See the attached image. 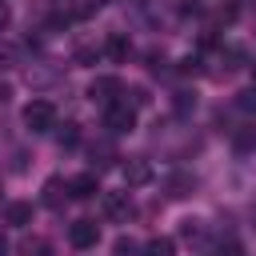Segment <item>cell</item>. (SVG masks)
<instances>
[{
	"label": "cell",
	"instance_id": "5",
	"mask_svg": "<svg viewBox=\"0 0 256 256\" xmlns=\"http://www.w3.org/2000/svg\"><path fill=\"white\" fill-rule=\"evenodd\" d=\"M104 216L108 220H124L128 224V216H132V200H128V192H104Z\"/></svg>",
	"mask_w": 256,
	"mask_h": 256
},
{
	"label": "cell",
	"instance_id": "20",
	"mask_svg": "<svg viewBox=\"0 0 256 256\" xmlns=\"http://www.w3.org/2000/svg\"><path fill=\"white\" fill-rule=\"evenodd\" d=\"M8 24H12V8H8V4H4V0H0V32H4V28H8Z\"/></svg>",
	"mask_w": 256,
	"mask_h": 256
},
{
	"label": "cell",
	"instance_id": "12",
	"mask_svg": "<svg viewBox=\"0 0 256 256\" xmlns=\"http://www.w3.org/2000/svg\"><path fill=\"white\" fill-rule=\"evenodd\" d=\"M92 160H96V168H108V164L116 160V152H112V144H108V140H100V144H92Z\"/></svg>",
	"mask_w": 256,
	"mask_h": 256
},
{
	"label": "cell",
	"instance_id": "2",
	"mask_svg": "<svg viewBox=\"0 0 256 256\" xmlns=\"http://www.w3.org/2000/svg\"><path fill=\"white\" fill-rule=\"evenodd\" d=\"M24 128L28 132H52L56 128V104L52 100H32L24 108Z\"/></svg>",
	"mask_w": 256,
	"mask_h": 256
},
{
	"label": "cell",
	"instance_id": "21",
	"mask_svg": "<svg viewBox=\"0 0 256 256\" xmlns=\"http://www.w3.org/2000/svg\"><path fill=\"white\" fill-rule=\"evenodd\" d=\"M180 12H200V4L196 0H180Z\"/></svg>",
	"mask_w": 256,
	"mask_h": 256
},
{
	"label": "cell",
	"instance_id": "17",
	"mask_svg": "<svg viewBox=\"0 0 256 256\" xmlns=\"http://www.w3.org/2000/svg\"><path fill=\"white\" fill-rule=\"evenodd\" d=\"M180 232H184L188 240H200V236H204V228H200V220H184V224H180Z\"/></svg>",
	"mask_w": 256,
	"mask_h": 256
},
{
	"label": "cell",
	"instance_id": "1",
	"mask_svg": "<svg viewBox=\"0 0 256 256\" xmlns=\"http://www.w3.org/2000/svg\"><path fill=\"white\" fill-rule=\"evenodd\" d=\"M104 128H108L112 136L132 132V128H136V104H132L128 96H116L112 104H104Z\"/></svg>",
	"mask_w": 256,
	"mask_h": 256
},
{
	"label": "cell",
	"instance_id": "13",
	"mask_svg": "<svg viewBox=\"0 0 256 256\" xmlns=\"http://www.w3.org/2000/svg\"><path fill=\"white\" fill-rule=\"evenodd\" d=\"M104 52H108L112 60H124V56H128V40H124V36H108V44H104Z\"/></svg>",
	"mask_w": 256,
	"mask_h": 256
},
{
	"label": "cell",
	"instance_id": "23",
	"mask_svg": "<svg viewBox=\"0 0 256 256\" xmlns=\"http://www.w3.org/2000/svg\"><path fill=\"white\" fill-rule=\"evenodd\" d=\"M252 80H256V64H252Z\"/></svg>",
	"mask_w": 256,
	"mask_h": 256
},
{
	"label": "cell",
	"instance_id": "15",
	"mask_svg": "<svg viewBox=\"0 0 256 256\" xmlns=\"http://www.w3.org/2000/svg\"><path fill=\"white\" fill-rule=\"evenodd\" d=\"M56 140H60V148H72V144L80 140V128H76V124H64V128L56 132Z\"/></svg>",
	"mask_w": 256,
	"mask_h": 256
},
{
	"label": "cell",
	"instance_id": "6",
	"mask_svg": "<svg viewBox=\"0 0 256 256\" xmlns=\"http://www.w3.org/2000/svg\"><path fill=\"white\" fill-rule=\"evenodd\" d=\"M48 208H64V200H72V188H68V180L64 176H52V180H44V196H40Z\"/></svg>",
	"mask_w": 256,
	"mask_h": 256
},
{
	"label": "cell",
	"instance_id": "19",
	"mask_svg": "<svg viewBox=\"0 0 256 256\" xmlns=\"http://www.w3.org/2000/svg\"><path fill=\"white\" fill-rule=\"evenodd\" d=\"M116 256H136V244L120 236V240H116Z\"/></svg>",
	"mask_w": 256,
	"mask_h": 256
},
{
	"label": "cell",
	"instance_id": "7",
	"mask_svg": "<svg viewBox=\"0 0 256 256\" xmlns=\"http://www.w3.org/2000/svg\"><path fill=\"white\" fill-rule=\"evenodd\" d=\"M148 180H152V164H148V160L136 156V160L124 164V184H128V188H140V184H148Z\"/></svg>",
	"mask_w": 256,
	"mask_h": 256
},
{
	"label": "cell",
	"instance_id": "8",
	"mask_svg": "<svg viewBox=\"0 0 256 256\" xmlns=\"http://www.w3.org/2000/svg\"><path fill=\"white\" fill-rule=\"evenodd\" d=\"M68 188H72V200H88V196L100 192V180H96V172H80V176L68 180Z\"/></svg>",
	"mask_w": 256,
	"mask_h": 256
},
{
	"label": "cell",
	"instance_id": "11",
	"mask_svg": "<svg viewBox=\"0 0 256 256\" xmlns=\"http://www.w3.org/2000/svg\"><path fill=\"white\" fill-rule=\"evenodd\" d=\"M144 256H176V244L168 236H156V240L144 244Z\"/></svg>",
	"mask_w": 256,
	"mask_h": 256
},
{
	"label": "cell",
	"instance_id": "22",
	"mask_svg": "<svg viewBox=\"0 0 256 256\" xmlns=\"http://www.w3.org/2000/svg\"><path fill=\"white\" fill-rule=\"evenodd\" d=\"M4 252H8V240H4V232H0V256H4Z\"/></svg>",
	"mask_w": 256,
	"mask_h": 256
},
{
	"label": "cell",
	"instance_id": "9",
	"mask_svg": "<svg viewBox=\"0 0 256 256\" xmlns=\"http://www.w3.org/2000/svg\"><path fill=\"white\" fill-rule=\"evenodd\" d=\"M4 224H12V228H28V224H32V204H24V200L4 204Z\"/></svg>",
	"mask_w": 256,
	"mask_h": 256
},
{
	"label": "cell",
	"instance_id": "18",
	"mask_svg": "<svg viewBox=\"0 0 256 256\" xmlns=\"http://www.w3.org/2000/svg\"><path fill=\"white\" fill-rule=\"evenodd\" d=\"M252 140H256V132H252V128L236 132V148H252Z\"/></svg>",
	"mask_w": 256,
	"mask_h": 256
},
{
	"label": "cell",
	"instance_id": "10",
	"mask_svg": "<svg viewBox=\"0 0 256 256\" xmlns=\"http://www.w3.org/2000/svg\"><path fill=\"white\" fill-rule=\"evenodd\" d=\"M16 256H52V244L44 236H24L16 244Z\"/></svg>",
	"mask_w": 256,
	"mask_h": 256
},
{
	"label": "cell",
	"instance_id": "4",
	"mask_svg": "<svg viewBox=\"0 0 256 256\" xmlns=\"http://www.w3.org/2000/svg\"><path fill=\"white\" fill-rule=\"evenodd\" d=\"M88 96H92V100H100V104H112L116 96H124V88H120V80H116V76H96V80L88 84Z\"/></svg>",
	"mask_w": 256,
	"mask_h": 256
},
{
	"label": "cell",
	"instance_id": "3",
	"mask_svg": "<svg viewBox=\"0 0 256 256\" xmlns=\"http://www.w3.org/2000/svg\"><path fill=\"white\" fill-rule=\"evenodd\" d=\"M96 240H100V224L96 220H72L68 224V244L72 248H96Z\"/></svg>",
	"mask_w": 256,
	"mask_h": 256
},
{
	"label": "cell",
	"instance_id": "14",
	"mask_svg": "<svg viewBox=\"0 0 256 256\" xmlns=\"http://www.w3.org/2000/svg\"><path fill=\"white\" fill-rule=\"evenodd\" d=\"M168 188H172V196H188V192L196 188V180H192V176H172Z\"/></svg>",
	"mask_w": 256,
	"mask_h": 256
},
{
	"label": "cell",
	"instance_id": "16",
	"mask_svg": "<svg viewBox=\"0 0 256 256\" xmlns=\"http://www.w3.org/2000/svg\"><path fill=\"white\" fill-rule=\"evenodd\" d=\"M236 108H244V112H256V88H244V92L236 96Z\"/></svg>",
	"mask_w": 256,
	"mask_h": 256
},
{
	"label": "cell",
	"instance_id": "24",
	"mask_svg": "<svg viewBox=\"0 0 256 256\" xmlns=\"http://www.w3.org/2000/svg\"><path fill=\"white\" fill-rule=\"evenodd\" d=\"M0 192H4V184H0Z\"/></svg>",
	"mask_w": 256,
	"mask_h": 256
}]
</instances>
